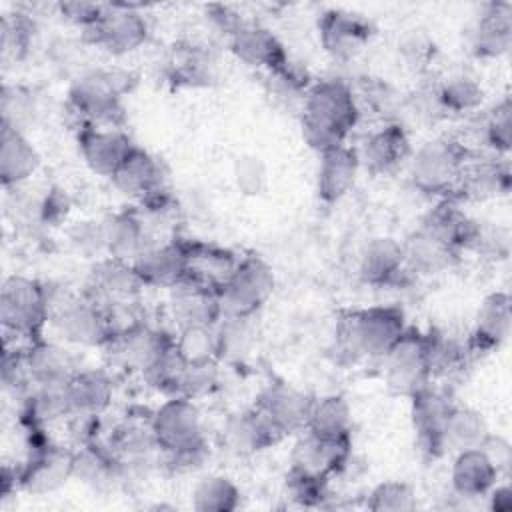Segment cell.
I'll return each instance as SVG.
<instances>
[{
	"instance_id": "cell-17",
	"label": "cell",
	"mask_w": 512,
	"mask_h": 512,
	"mask_svg": "<svg viewBox=\"0 0 512 512\" xmlns=\"http://www.w3.org/2000/svg\"><path fill=\"white\" fill-rule=\"evenodd\" d=\"M230 50L236 58L254 68L280 74L290 66L282 42L266 28L242 24L230 34Z\"/></svg>"
},
{
	"instance_id": "cell-18",
	"label": "cell",
	"mask_w": 512,
	"mask_h": 512,
	"mask_svg": "<svg viewBox=\"0 0 512 512\" xmlns=\"http://www.w3.org/2000/svg\"><path fill=\"white\" fill-rule=\"evenodd\" d=\"M110 180L124 196L140 200L142 204L164 192V174L160 162L138 146H134Z\"/></svg>"
},
{
	"instance_id": "cell-29",
	"label": "cell",
	"mask_w": 512,
	"mask_h": 512,
	"mask_svg": "<svg viewBox=\"0 0 512 512\" xmlns=\"http://www.w3.org/2000/svg\"><path fill=\"white\" fill-rule=\"evenodd\" d=\"M500 474L496 472L490 458L482 452V448H470L456 452L450 470V482L458 496L462 498H478L486 496L490 488L498 482Z\"/></svg>"
},
{
	"instance_id": "cell-19",
	"label": "cell",
	"mask_w": 512,
	"mask_h": 512,
	"mask_svg": "<svg viewBox=\"0 0 512 512\" xmlns=\"http://www.w3.org/2000/svg\"><path fill=\"white\" fill-rule=\"evenodd\" d=\"M512 324V304L510 296L504 292L490 294L476 316L474 328L466 342L468 354H488L496 350L510 334Z\"/></svg>"
},
{
	"instance_id": "cell-28",
	"label": "cell",
	"mask_w": 512,
	"mask_h": 512,
	"mask_svg": "<svg viewBox=\"0 0 512 512\" xmlns=\"http://www.w3.org/2000/svg\"><path fill=\"white\" fill-rule=\"evenodd\" d=\"M512 46V4L492 2L476 22L472 34L474 54L480 58H500Z\"/></svg>"
},
{
	"instance_id": "cell-7",
	"label": "cell",
	"mask_w": 512,
	"mask_h": 512,
	"mask_svg": "<svg viewBox=\"0 0 512 512\" xmlns=\"http://www.w3.org/2000/svg\"><path fill=\"white\" fill-rule=\"evenodd\" d=\"M274 290V272L260 256L240 258L234 274L218 292L222 316L246 320L258 312Z\"/></svg>"
},
{
	"instance_id": "cell-44",
	"label": "cell",
	"mask_w": 512,
	"mask_h": 512,
	"mask_svg": "<svg viewBox=\"0 0 512 512\" xmlns=\"http://www.w3.org/2000/svg\"><path fill=\"white\" fill-rule=\"evenodd\" d=\"M114 464L116 462L98 446L86 444V446H80L78 452H74L72 476L80 478L84 484H90V486H104V484H110L114 478V470H116Z\"/></svg>"
},
{
	"instance_id": "cell-50",
	"label": "cell",
	"mask_w": 512,
	"mask_h": 512,
	"mask_svg": "<svg viewBox=\"0 0 512 512\" xmlns=\"http://www.w3.org/2000/svg\"><path fill=\"white\" fill-rule=\"evenodd\" d=\"M60 12L66 20L82 26L84 30L94 26L106 12V6L94 2H62Z\"/></svg>"
},
{
	"instance_id": "cell-33",
	"label": "cell",
	"mask_w": 512,
	"mask_h": 512,
	"mask_svg": "<svg viewBox=\"0 0 512 512\" xmlns=\"http://www.w3.org/2000/svg\"><path fill=\"white\" fill-rule=\"evenodd\" d=\"M104 250L110 258L134 262V258L148 246L146 228L142 220L132 212L112 214L102 222Z\"/></svg>"
},
{
	"instance_id": "cell-15",
	"label": "cell",
	"mask_w": 512,
	"mask_h": 512,
	"mask_svg": "<svg viewBox=\"0 0 512 512\" xmlns=\"http://www.w3.org/2000/svg\"><path fill=\"white\" fill-rule=\"evenodd\" d=\"M80 154L88 168L100 176L112 178L126 156L134 150L132 140L118 128L82 126L78 134Z\"/></svg>"
},
{
	"instance_id": "cell-43",
	"label": "cell",
	"mask_w": 512,
	"mask_h": 512,
	"mask_svg": "<svg viewBox=\"0 0 512 512\" xmlns=\"http://www.w3.org/2000/svg\"><path fill=\"white\" fill-rule=\"evenodd\" d=\"M474 142L480 146H490L496 152H508L512 142V106L504 98L490 114L482 116L476 122Z\"/></svg>"
},
{
	"instance_id": "cell-13",
	"label": "cell",
	"mask_w": 512,
	"mask_h": 512,
	"mask_svg": "<svg viewBox=\"0 0 512 512\" xmlns=\"http://www.w3.org/2000/svg\"><path fill=\"white\" fill-rule=\"evenodd\" d=\"M144 286L174 288L186 278L188 246L186 242L172 240L156 246H146L132 262Z\"/></svg>"
},
{
	"instance_id": "cell-1",
	"label": "cell",
	"mask_w": 512,
	"mask_h": 512,
	"mask_svg": "<svg viewBox=\"0 0 512 512\" xmlns=\"http://www.w3.org/2000/svg\"><path fill=\"white\" fill-rule=\"evenodd\" d=\"M358 118V100L352 88L338 78L320 80L304 92L302 138L318 154L342 146Z\"/></svg>"
},
{
	"instance_id": "cell-34",
	"label": "cell",
	"mask_w": 512,
	"mask_h": 512,
	"mask_svg": "<svg viewBox=\"0 0 512 512\" xmlns=\"http://www.w3.org/2000/svg\"><path fill=\"white\" fill-rule=\"evenodd\" d=\"M66 400L70 414L100 416L112 400L110 378L96 370H78L66 384Z\"/></svg>"
},
{
	"instance_id": "cell-9",
	"label": "cell",
	"mask_w": 512,
	"mask_h": 512,
	"mask_svg": "<svg viewBox=\"0 0 512 512\" xmlns=\"http://www.w3.org/2000/svg\"><path fill=\"white\" fill-rule=\"evenodd\" d=\"M50 322L60 338L78 346H104L112 340L106 310L90 298L64 296L60 302L48 298Z\"/></svg>"
},
{
	"instance_id": "cell-24",
	"label": "cell",
	"mask_w": 512,
	"mask_h": 512,
	"mask_svg": "<svg viewBox=\"0 0 512 512\" xmlns=\"http://www.w3.org/2000/svg\"><path fill=\"white\" fill-rule=\"evenodd\" d=\"M420 228L458 254L462 250L474 248L480 232V226L472 218H468L452 198H444V202L430 210L422 220Z\"/></svg>"
},
{
	"instance_id": "cell-6",
	"label": "cell",
	"mask_w": 512,
	"mask_h": 512,
	"mask_svg": "<svg viewBox=\"0 0 512 512\" xmlns=\"http://www.w3.org/2000/svg\"><path fill=\"white\" fill-rule=\"evenodd\" d=\"M470 154L458 138L430 140L412 156L410 180L424 194L450 198Z\"/></svg>"
},
{
	"instance_id": "cell-52",
	"label": "cell",
	"mask_w": 512,
	"mask_h": 512,
	"mask_svg": "<svg viewBox=\"0 0 512 512\" xmlns=\"http://www.w3.org/2000/svg\"><path fill=\"white\" fill-rule=\"evenodd\" d=\"M488 500H490V510H496V512H508L512 508V490L510 486H498L494 484L490 488V492L486 494Z\"/></svg>"
},
{
	"instance_id": "cell-36",
	"label": "cell",
	"mask_w": 512,
	"mask_h": 512,
	"mask_svg": "<svg viewBox=\"0 0 512 512\" xmlns=\"http://www.w3.org/2000/svg\"><path fill=\"white\" fill-rule=\"evenodd\" d=\"M404 248V262L406 268L420 272V274H436L448 270L456 260L458 252L442 244L438 238L428 234L426 230L418 228L408 240L402 244Z\"/></svg>"
},
{
	"instance_id": "cell-37",
	"label": "cell",
	"mask_w": 512,
	"mask_h": 512,
	"mask_svg": "<svg viewBox=\"0 0 512 512\" xmlns=\"http://www.w3.org/2000/svg\"><path fill=\"white\" fill-rule=\"evenodd\" d=\"M224 434L228 444L242 454L260 452L280 440L278 434L270 428V424L262 418V414L254 406L250 410L230 416V420L226 422Z\"/></svg>"
},
{
	"instance_id": "cell-14",
	"label": "cell",
	"mask_w": 512,
	"mask_h": 512,
	"mask_svg": "<svg viewBox=\"0 0 512 512\" xmlns=\"http://www.w3.org/2000/svg\"><path fill=\"white\" fill-rule=\"evenodd\" d=\"M74 452L58 446H40L18 472V488L30 494H46L72 478Z\"/></svg>"
},
{
	"instance_id": "cell-20",
	"label": "cell",
	"mask_w": 512,
	"mask_h": 512,
	"mask_svg": "<svg viewBox=\"0 0 512 512\" xmlns=\"http://www.w3.org/2000/svg\"><path fill=\"white\" fill-rule=\"evenodd\" d=\"M350 454V442L322 440L304 430L300 440L294 444L292 468L300 474L328 480L336 470H340Z\"/></svg>"
},
{
	"instance_id": "cell-41",
	"label": "cell",
	"mask_w": 512,
	"mask_h": 512,
	"mask_svg": "<svg viewBox=\"0 0 512 512\" xmlns=\"http://www.w3.org/2000/svg\"><path fill=\"white\" fill-rule=\"evenodd\" d=\"M240 504L238 486L220 474L202 478L192 492V508L198 512H232Z\"/></svg>"
},
{
	"instance_id": "cell-35",
	"label": "cell",
	"mask_w": 512,
	"mask_h": 512,
	"mask_svg": "<svg viewBox=\"0 0 512 512\" xmlns=\"http://www.w3.org/2000/svg\"><path fill=\"white\" fill-rule=\"evenodd\" d=\"M306 432L332 442H350L352 412L342 396H324L312 402Z\"/></svg>"
},
{
	"instance_id": "cell-40",
	"label": "cell",
	"mask_w": 512,
	"mask_h": 512,
	"mask_svg": "<svg viewBox=\"0 0 512 512\" xmlns=\"http://www.w3.org/2000/svg\"><path fill=\"white\" fill-rule=\"evenodd\" d=\"M188 364L190 362L184 358V354L176 346V340L172 338V342L162 350V354L154 360V364L142 376L158 392L168 396H180L182 384L188 372Z\"/></svg>"
},
{
	"instance_id": "cell-27",
	"label": "cell",
	"mask_w": 512,
	"mask_h": 512,
	"mask_svg": "<svg viewBox=\"0 0 512 512\" xmlns=\"http://www.w3.org/2000/svg\"><path fill=\"white\" fill-rule=\"evenodd\" d=\"M40 164V156L32 142L20 132L18 126L2 120L0 136V178L2 184L16 186L28 180Z\"/></svg>"
},
{
	"instance_id": "cell-22",
	"label": "cell",
	"mask_w": 512,
	"mask_h": 512,
	"mask_svg": "<svg viewBox=\"0 0 512 512\" xmlns=\"http://www.w3.org/2000/svg\"><path fill=\"white\" fill-rule=\"evenodd\" d=\"M408 156L410 138L406 130L396 122H390L372 132L366 138L362 152L358 154L360 164H364L376 176H386L394 172Z\"/></svg>"
},
{
	"instance_id": "cell-11",
	"label": "cell",
	"mask_w": 512,
	"mask_h": 512,
	"mask_svg": "<svg viewBox=\"0 0 512 512\" xmlns=\"http://www.w3.org/2000/svg\"><path fill=\"white\" fill-rule=\"evenodd\" d=\"M88 38L112 56H124L140 48L148 38L146 20L130 6H106L104 16L90 28Z\"/></svg>"
},
{
	"instance_id": "cell-42",
	"label": "cell",
	"mask_w": 512,
	"mask_h": 512,
	"mask_svg": "<svg viewBox=\"0 0 512 512\" xmlns=\"http://www.w3.org/2000/svg\"><path fill=\"white\" fill-rule=\"evenodd\" d=\"M436 94H438V102H440L442 110L452 112V114L472 112L484 100L482 86L474 78L464 76V74L446 78L442 84L436 86Z\"/></svg>"
},
{
	"instance_id": "cell-48",
	"label": "cell",
	"mask_w": 512,
	"mask_h": 512,
	"mask_svg": "<svg viewBox=\"0 0 512 512\" xmlns=\"http://www.w3.org/2000/svg\"><path fill=\"white\" fill-rule=\"evenodd\" d=\"M214 384H216V364H214V360L188 364V372H186L180 396H186V398L194 400L196 396H202V394L210 392L214 388Z\"/></svg>"
},
{
	"instance_id": "cell-23",
	"label": "cell",
	"mask_w": 512,
	"mask_h": 512,
	"mask_svg": "<svg viewBox=\"0 0 512 512\" xmlns=\"http://www.w3.org/2000/svg\"><path fill=\"white\" fill-rule=\"evenodd\" d=\"M360 168L358 152L342 144L324 154H320L318 168V198L324 204H334L342 200L354 186Z\"/></svg>"
},
{
	"instance_id": "cell-51",
	"label": "cell",
	"mask_w": 512,
	"mask_h": 512,
	"mask_svg": "<svg viewBox=\"0 0 512 512\" xmlns=\"http://www.w3.org/2000/svg\"><path fill=\"white\" fill-rule=\"evenodd\" d=\"M482 452L490 458V462L494 464L496 472L502 476V474H508L510 472V464H512V446L510 442L500 436V434H488L486 440L482 442Z\"/></svg>"
},
{
	"instance_id": "cell-26",
	"label": "cell",
	"mask_w": 512,
	"mask_h": 512,
	"mask_svg": "<svg viewBox=\"0 0 512 512\" xmlns=\"http://www.w3.org/2000/svg\"><path fill=\"white\" fill-rule=\"evenodd\" d=\"M186 246H188V268H186L184 280L218 294L234 274L240 258L216 246H206L198 242L194 244L186 242Z\"/></svg>"
},
{
	"instance_id": "cell-38",
	"label": "cell",
	"mask_w": 512,
	"mask_h": 512,
	"mask_svg": "<svg viewBox=\"0 0 512 512\" xmlns=\"http://www.w3.org/2000/svg\"><path fill=\"white\" fill-rule=\"evenodd\" d=\"M488 434L490 428L480 412L454 404L444 428V450L450 448L454 452H460L480 448Z\"/></svg>"
},
{
	"instance_id": "cell-3",
	"label": "cell",
	"mask_w": 512,
	"mask_h": 512,
	"mask_svg": "<svg viewBox=\"0 0 512 512\" xmlns=\"http://www.w3.org/2000/svg\"><path fill=\"white\" fill-rule=\"evenodd\" d=\"M150 428L156 446L164 450L174 464H190L204 454L206 438L202 414L192 398L170 396V400L154 412Z\"/></svg>"
},
{
	"instance_id": "cell-25",
	"label": "cell",
	"mask_w": 512,
	"mask_h": 512,
	"mask_svg": "<svg viewBox=\"0 0 512 512\" xmlns=\"http://www.w3.org/2000/svg\"><path fill=\"white\" fill-rule=\"evenodd\" d=\"M26 366L30 382L44 388H64L78 372L72 354L54 342H46L44 338L28 344Z\"/></svg>"
},
{
	"instance_id": "cell-12",
	"label": "cell",
	"mask_w": 512,
	"mask_h": 512,
	"mask_svg": "<svg viewBox=\"0 0 512 512\" xmlns=\"http://www.w3.org/2000/svg\"><path fill=\"white\" fill-rule=\"evenodd\" d=\"M320 42L336 60H352L372 38V26L360 14L346 10H326L318 22Z\"/></svg>"
},
{
	"instance_id": "cell-2",
	"label": "cell",
	"mask_w": 512,
	"mask_h": 512,
	"mask_svg": "<svg viewBox=\"0 0 512 512\" xmlns=\"http://www.w3.org/2000/svg\"><path fill=\"white\" fill-rule=\"evenodd\" d=\"M406 332L404 312L396 306H372L344 312L338 322V342L352 356L384 358Z\"/></svg>"
},
{
	"instance_id": "cell-46",
	"label": "cell",
	"mask_w": 512,
	"mask_h": 512,
	"mask_svg": "<svg viewBox=\"0 0 512 512\" xmlns=\"http://www.w3.org/2000/svg\"><path fill=\"white\" fill-rule=\"evenodd\" d=\"M366 506L372 512H408L416 508V494L410 484L388 480L370 492Z\"/></svg>"
},
{
	"instance_id": "cell-47",
	"label": "cell",
	"mask_w": 512,
	"mask_h": 512,
	"mask_svg": "<svg viewBox=\"0 0 512 512\" xmlns=\"http://www.w3.org/2000/svg\"><path fill=\"white\" fill-rule=\"evenodd\" d=\"M398 50L406 62V66H410L412 70H424L428 68L430 60H434V42L432 38L424 32V30H408L402 40L398 42Z\"/></svg>"
},
{
	"instance_id": "cell-21",
	"label": "cell",
	"mask_w": 512,
	"mask_h": 512,
	"mask_svg": "<svg viewBox=\"0 0 512 512\" xmlns=\"http://www.w3.org/2000/svg\"><path fill=\"white\" fill-rule=\"evenodd\" d=\"M510 188V172L506 164L492 158L474 160L472 154L466 160L458 184L452 192V200H486L506 194Z\"/></svg>"
},
{
	"instance_id": "cell-30",
	"label": "cell",
	"mask_w": 512,
	"mask_h": 512,
	"mask_svg": "<svg viewBox=\"0 0 512 512\" xmlns=\"http://www.w3.org/2000/svg\"><path fill=\"white\" fill-rule=\"evenodd\" d=\"M170 342H172L170 336L140 322L138 326L112 338L110 344L116 348L118 358L122 360L124 366L144 374Z\"/></svg>"
},
{
	"instance_id": "cell-16",
	"label": "cell",
	"mask_w": 512,
	"mask_h": 512,
	"mask_svg": "<svg viewBox=\"0 0 512 512\" xmlns=\"http://www.w3.org/2000/svg\"><path fill=\"white\" fill-rule=\"evenodd\" d=\"M412 400V426L422 450L432 456L444 452V428L452 410V402L442 392L430 388H422Z\"/></svg>"
},
{
	"instance_id": "cell-4",
	"label": "cell",
	"mask_w": 512,
	"mask_h": 512,
	"mask_svg": "<svg viewBox=\"0 0 512 512\" xmlns=\"http://www.w3.org/2000/svg\"><path fill=\"white\" fill-rule=\"evenodd\" d=\"M130 74L120 70H94L80 76L68 94L70 108L84 126L116 128L122 118L120 98L130 90Z\"/></svg>"
},
{
	"instance_id": "cell-10",
	"label": "cell",
	"mask_w": 512,
	"mask_h": 512,
	"mask_svg": "<svg viewBox=\"0 0 512 512\" xmlns=\"http://www.w3.org/2000/svg\"><path fill=\"white\" fill-rule=\"evenodd\" d=\"M312 398L288 382H270L256 398L254 408L278 434V438L304 432L312 408Z\"/></svg>"
},
{
	"instance_id": "cell-32",
	"label": "cell",
	"mask_w": 512,
	"mask_h": 512,
	"mask_svg": "<svg viewBox=\"0 0 512 512\" xmlns=\"http://www.w3.org/2000/svg\"><path fill=\"white\" fill-rule=\"evenodd\" d=\"M170 290L174 292L172 310L182 328L214 326L216 320H220L222 310H220L216 292L196 286L188 280H182L178 286H174Z\"/></svg>"
},
{
	"instance_id": "cell-8",
	"label": "cell",
	"mask_w": 512,
	"mask_h": 512,
	"mask_svg": "<svg viewBox=\"0 0 512 512\" xmlns=\"http://www.w3.org/2000/svg\"><path fill=\"white\" fill-rule=\"evenodd\" d=\"M382 360L386 386L394 394L410 398L426 388L432 380L426 332L406 328V332Z\"/></svg>"
},
{
	"instance_id": "cell-5",
	"label": "cell",
	"mask_w": 512,
	"mask_h": 512,
	"mask_svg": "<svg viewBox=\"0 0 512 512\" xmlns=\"http://www.w3.org/2000/svg\"><path fill=\"white\" fill-rule=\"evenodd\" d=\"M0 320L4 334L28 342L42 340V330L50 322L48 290L26 276H10L0 292Z\"/></svg>"
},
{
	"instance_id": "cell-45",
	"label": "cell",
	"mask_w": 512,
	"mask_h": 512,
	"mask_svg": "<svg viewBox=\"0 0 512 512\" xmlns=\"http://www.w3.org/2000/svg\"><path fill=\"white\" fill-rule=\"evenodd\" d=\"M174 340L190 364L214 360L220 352V340L214 326H186L182 328L180 338Z\"/></svg>"
},
{
	"instance_id": "cell-31",
	"label": "cell",
	"mask_w": 512,
	"mask_h": 512,
	"mask_svg": "<svg viewBox=\"0 0 512 512\" xmlns=\"http://www.w3.org/2000/svg\"><path fill=\"white\" fill-rule=\"evenodd\" d=\"M404 268V248L400 242L388 236L372 238L360 254L358 272L362 280L372 286L394 282L404 272Z\"/></svg>"
},
{
	"instance_id": "cell-49",
	"label": "cell",
	"mask_w": 512,
	"mask_h": 512,
	"mask_svg": "<svg viewBox=\"0 0 512 512\" xmlns=\"http://www.w3.org/2000/svg\"><path fill=\"white\" fill-rule=\"evenodd\" d=\"M30 40V24L16 14L14 20L4 18L2 20V48L4 52H14L16 56H20V52L26 50Z\"/></svg>"
},
{
	"instance_id": "cell-39",
	"label": "cell",
	"mask_w": 512,
	"mask_h": 512,
	"mask_svg": "<svg viewBox=\"0 0 512 512\" xmlns=\"http://www.w3.org/2000/svg\"><path fill=\"white\" fill-rule=\"evenodd\" d=\"M96 288L110 298V302L134 300L144 288L132 262L108 258L96 270Z\"/></svg>"
}]
</instances>
